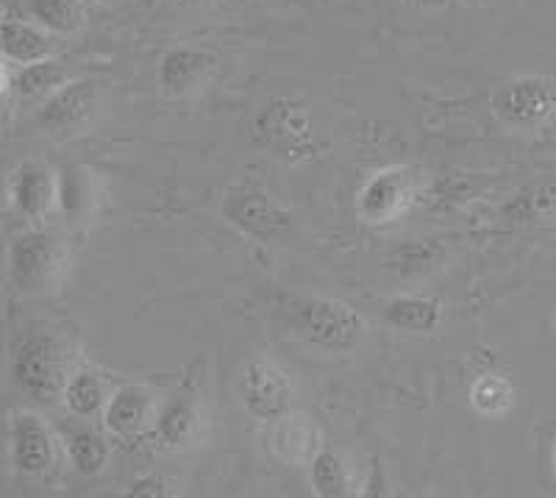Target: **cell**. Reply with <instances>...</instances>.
I'll use <instances>...</instances> for the list:
<instances>
[{
    "instance_id": "1",
    "label": "cell",
    "mask_w": 556,
    "mask_h": 498,
    "mask_svg": "<svg viewBox=\"0 0 556 498\" xmlns=\"http://www.w3.org/2000/svg\"><path fill=\"white\" fill-rule=\"evenodd\" d=\"M292 326L326 351H348L359 343L365 323L337 298H304L292 303Z\"/></svg>"
},
{
    "instance_id": "23",
    "label": "cell",
    "mask_w": 556,
    "mask_h": 498,
    "mask_svg": "<svg viewBox=\"0 0 556 498\" xmlns=\"http://www.w3.org/2000/svg\"><path fill=\"white\" fill-rule=\"evenodd\" d=\"M70 462L76 465V471L87 473V476H96L103 471V465L109 462V446L92 432H76L67 443Z\"/></svg>"
},
{
    "instance_id": "24",
    "label": "cell",
    "mask_w": 556,
    "mask_h": 498,
    "mask_svg": "<svg viewBox=\"0 0 556 498\" xmlns=\"http://www.w3.org/2000/svg\"><path fill=\"white\" fill-rule=\"evenodd\" d=\"M62 82H67V73L56 62H51V59H42V62L23 64L17 76V89L23 98H34V95H42L48 89L59 87Z\"/></svg>"
},
{
    "instance_id": "12",
    "label": "cell",
    "mask_w": 556,
    "mask_h": 498,
    "mask_svg": "<svg viewBox=\"0 0 556 498\" xmlns=\"http://www.w3.org/2000/svg\"><path fill=\"white\" fill-rule=\"evenodd\" d=\"M384 321L401 332H434L443 321V301L434 296L392 298L384 310Z\"/></svg>"
},
{
    "instance_id": "9",
    "label": "cell",
    "mask_w": 556,
    "mask_h": 498,
    "mask_svg": "<svg viewBox=\"0 0 556 498\" xmlns=\"http://www.w3.org/2000/svg\"><path fill=\"white\" fill-rule=\"evenodd\" d=\"M217 59L208 51H198V48H176L167 51L159 62V87L167 95H187L192 89L201 87L212 70H215Z\"/></svg>"
},
{
    "instance_id": "6",
    "label": "cell",
    "mask_w": 556,
    "mask_h": 498,
    "mask_svg": "<svg viewBox=\"0 0 556 498\" xmlns=\"http://www.w3.org/2000/svg\"><path fill=\"white\" fill-rule=\"evenodd\" d=\"M223 215L240 232L251 234L256 240H276V237L290 232V215L256 189L228 192V198L223 201Z\"/></svg>"
},
{
    "instance_id": "18",
    "label": "cell",
    "mask_w": 556,
    "mask_h": 498,
    "mask_svg": "<svg viewBox=\"0 0 556 498\" xmlns=\"http://www.w3.org/2000/svg\"><path fill=\"white\" fill-rule=\"evenodd\" d=\"M56 265V248L51 237H26L14 251V273L20 282H42Z\"/></svg>"
},
{
    "instance_id": "2",
    "label": "cell",
    "mask_w": 556,
    "mask_h": 498,
    "mask_svg": "<svg viewBox=\"0 0 556 498\" xmlns=\"http://www.w3.org/2000/svg\"><path fill=\"white\" fill-rule=\"evenodd\" d=\"M14 376L26 396L42 401V404H51L67 390V353L53 337H31L20 346L17 360H14Z\"/></svg>"
},
{
    "instance_id": "3",
    "label": "cell",
    "mask_w": 556,
    "mask_h": 498,
    "mask_svg": "<svg viewBox=\"0 0 556 498\" xmlns=\"http://www.w3.org/2000/svg\"><path fill=\"white\" fill-rule=\"evenodd\" d=\"M495 112L504 123L518 128L540 126L556 112V89L548 78L520 76L506 84L495 98Z\"/></svg>"
},
{
    "instance_id": "29",
    "label": "cell",
    "mask_w": 556,
    "mask_h": 498,
    "mask_svg": "<svg viewBox=\"0 0 556 498\" xmlns=\"http://www.w3.org/2000/svg\"><path fill=\"white\" fill-rule=\"evenodd\" d=\"M470 3H473V0H470Z\"/></svg>"
},
{
    "instance_id": "14",
    "label": "cell",
    "mask_w": 556,
    "mask_h": 498,
    "mask_svg": "<svg viewBox=\"0 0 556 498\" xmlns=\"http://www.w3.org/2000/svg\"><path fill=\"white\" fill-rule=\"evenodd\" d=\"M51 53V39L45 32L20 23V20H7L3 23V57L17 64H34L48 59Z\"/></svg>"
},
{
    "instance_id": "5",
    "label": "cell",
    "mask_w": 556,
    "mask_h": 498,
    "mask_svg": "<svg viewBox=\"0 0 556 498\" xmlns=\"http://www.w3.org/2000/svg\"><path fill=\"white\" fill-rule=\"evenodd\" d=\"M242 401L256 421H281L290 412V378L273 362H251L245 376H242Z\"/></svg>"
},
{
    "instance_id": "26",
    "label": "cell",
    "mask_w": 556,
    "mask_h": 498,
    "mask_svg": "<svg viewBox=\"0 0 556 498\" xmlns=\"http://www.w3.org/2000/svg\"><path fill=\"white\" fill-rule=\"evenodd\" d=\"M184 3H198V7H223V3H231V0H184Z\"/></svg>"
},
{
    "instance_id": "17",
    "label": "cell",
    "mask_w": 556,
    "mask_h": 498,
    "mask_svg": "<svg viewBox=\"0 0 556 498\" xmlns=\"http://www.w3.org/2000/svg\"><path fill=\"white\" fill-rule=\"evenodd\" d=\"M273 443L287 462L315 460L317 455V432L306 418H281V426H278Z\"/></svg>"
},
{
    "instance_id": "16",
    "label": "cell",
    "mask_w": 556,
    "mask_h": 498,
    "mask_svg": "<svg viewBox=\"0 0 556 498\" xmlns=\"http://www.w3.org/2000/svg\"><path fill=\"white\" fill-rule=\"evenodd\" d=\"M504 215L513 223H531L556 215V178H543L526 187L518 198H513Z\"/></svg>"
},
{
    "instance_id": "28",
    "label": "cell",
    "mask_w": 556,
    "mask_h": 498,
    "mask_svg": "<svg viewBox=\"0 0 556 498\" xmlns=\"http://www.w3.org/2000/svg\"><path fill=\"white\" fill-rule=\"evenodd\" d=\"M554 465H556V451H554Z\"/></svg>"
},
{
    "instance_id": "15",
    "label": "cell",
    "mask_w": 556,
    "mask_h": 498,
    "mask_svg": "<svg viewBox=\"0 0 556 498\" xmlns=\"http://www.w3.org/2000/svg\"><path fill=\"white\" fill-rule=\"evenodd\" d=\"M53 198L51 173L37 167V164H26L20 167L17 178H14V203L20 212L28 217H39L48 209Z\"/></svg>"
},
{
    "instance_id": "13",
    "label": "cell",
    "mask_w": 556,
    "mask_h": 498,
    "mask_svg": "<svg viewBox=\"0 0 556 498\" xmlns=\"http://www.w3.org/2000/svg\"><path fill=\"white\" fill-rule=\"evenodd\" d=\"M153 426H156V437L162 446L184 448L190 446L201 432V412L187 398H173L170 404L159 412Z\"/></svg>"
},
{
    "instance_id": "27",
    "label": "cell",
    "mask_w": 556,
    "mask_h": 498,
    "mask_svg": "<svg viewBox=\"0 0 556 498\" xmlns=\"http://www.w3.org/2000/svg\"><path fill=\"white\" fill-rule=\"evenodd\" d=\"M409 3H417V7H431V3H440V0H409Z\"/></svg>"
},
{
    "instance_id": "21",
    "label": "cell",
    "mask_w": 556,
    "mask_h": 498,
    "mask_svg": "<svg viewBox=\"0 0 556 498\" xmlns=\"http://www.w3.org/2000/svg\"><path fill=\"white\" fill-rule=\"evenodd\" d=\"M64 401L76 415L89 418L96 415L103 407V385L96 373H73L67 382V390H64Z\"/></svg>"
},
{
    "instance_id": "19",
    "label": "cell",
    "mask_w": 556,
    "mask_h": 498,
    "mask_svg": "<svg viewBox=\"0 0 556 498\" xmlns=\"http://www.w3.org/2000/svg\"><path fill=\"white\" fill-rule=\"evenodd\" d=\"M28 9L45 32L73 34L84 23L81 0H28Z\"/></svg>"
},
{
    "instance_id": "8",
    "label": "cell",
    "mask_w": 556,
    "mask_h": 498,
    "mask_svg": "<svg viewBox=\"0 0 556 498\" xmlns=\"http://www.w3.org/2000/svg\"><path fill=\"white\" fill-rule=\"evenodd\" d=\"M412 201V182L406 171H384L365 184L359 196V212L370 223H387L401 215Z\"/></svg>"
},
{
    "instance_id": "7",
    "label": "cell",
    "mask_w": 556,
    "mask_h": 498,
    "mask_svg": "<svg viewBox=\"0 0 556 498\" xmlns=\"http://www.w3.org/2000/svg\"><path fill=\"white\" fill-rule=\"evenodd\" d=\"M12 451L17 471L28 476H45L56 465V440L39 418L23 415L12 426Z\"/></svg>"
},
{
    "instance_id": "10",
    "label": "cell",
    "mask_w": 556,
    "mask_h": 498,
    "mask_svg": "<svg viewBox=\"0 0 556 498\" xmlns=\"http://www.w3.org/2000/svg\"><path fill=\"white\" fill-rule=\"evenodd\" d=\"M98 89L92 82H76L64 84L51 101L45 103L39 121L48 132H70V128L81 126L89 121V114L96 109Z\"/></svg>"
},
{
    "instance_id": "20",
    "label": "cell",
    "mask_w": 556,
    "mask_h": 498,
    "mask_svg": "<svg viewBox=\"0 0 556 498\" xmlns=\"http://www.w3.org/2000/svg\"><path fill=\"white\" fill-rule=\"evenodd\" d=\"M470 404L481 412V415H504L509 407L515 404V390L498 373H486L470 390Z\"/></svg>"
},
{
    "instance_id": "11",
    "label": "cell",
    "mask_w": 556,
    "mask_h": 498,
    "mask_svg": "<svg viewBox=\"0 0 556 498\" xmlns=\"http://www.w3.org/2000/svg\"><path fill=\"white\" fill-rule=\"evenodd\" d=\"M151 421H156L151 398L139 390V387H123V390L114 393V398L106 407V426L121 440L139 437L148 429Z\"/></svg>"
},
{
    "instance_id": "4",
    "label": "cell",
    "mask_w": 556,
    "mask_h": 498,
    "mask_svg": "<svg viewBox=\"0 0 556 498\" xmlns=\"http://www.w3.org/2000/svg\"><path fill=\"white\" fill-rule=\"evenodd\" d=\"M256 134L281 157H304L312 146V121L298 103L278 98L256 114Z\"/></svg>"
},
{
    "instance_id": "25",
    "label": "cell",
    "mask_w": 556,
    "mask_h": 498,
    "mask_svg": "<svg viewBox=\"0 0 556 498\" xmlns=\"http://www.w3.org/2000/svg\"><path fill=\"white\" fill-rule=\"evenodd\" d=\"M165 487H170L167 485L165 480H162V476H146V480H137V482H131V496H170L173 490H165Z\"/></svg>"
},
{
    "instance_id": "22",
    "label": "cell",
    "mask_w": 556,
    "mask_h": 498,
    "mask_svg": "<svg viewBox=\"0 0 556 498\" xmlns=\"http://www.w3.org/2000/svg\"><path fill=\"white\" fill-rule=\"evenodd\" d=\"M312 485L320 496L334 498L348 493V468L334 451H317L312 460Z\"/></svg>"
}]
</instances>
